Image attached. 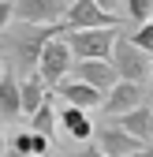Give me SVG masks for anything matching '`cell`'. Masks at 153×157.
Wrapping results in <instances>:
<instances>
[{
  "instance_id": "cell-12",
  "label": "cell",
  "mask_w": 153,
  "mask_h": 157,
  "mask_svg": "<svg viewBox=\"0 0 153 157\" xmlns=\"http://www.w3.org/2000/svg\"><path fill=\"white\" fill-rule=\"evenodd\" d=\"M112 124H120L127 135H135L138 142H153V109L149 105H142V109H131V112H123V116H116Z\"/></svg>"
},
{
  "instance_id": "cell-8",
  "label": "cell",
  "mask_w": 153,
  "mask_h": 157,
  "mask_svg": "<svg viewBox=\"0 0 153 157\" xmlns=\"http://www.w3.org/2000/svg\"><path fill=\"white\" fill-rule=\"evenodd\" d=\"M56 94L64 97V105H75V109H82V112L105 109V97H108V94H101V90H93L90 82H82V78H71V75L56 86Z\"/></svg>"
},
{
  "instance_id": "cell-17",
  "label": "cell",
  "mask_w": 153,
  "mask_h": 157,
  "mask_svg": "<svg viewBox=\"0 0 153 157\" xmlns=\"http://www.w3.org/2000/svg\"><path fill=\"white\" fill-rule=\"evenodd\" d=\"M131 41H135L146 56H153V19H149V23H142L135 34H131Z\"/></svg>"
},
{
  "instance_id": "cell-13",
  "label": "cell",
  "mask_w": 153,
  "mask_h": 157,
  "mask_svg": "<svg viewBox=\"0 0 153 157\" xmlns=\"http://www.w3.org/2000/svg\"><path fill=\"white\" fill-rule=\"evenodd\" d=\"M23 116V97H19V78L15 67L8 64L4 78H0V120H19Z\"/></svg>"
},
{
  "instance_id": "cell-21",
  "label": "cell",
  "mask_w": 153,
  "mask_h": 157,
  "mask_svg": "<svg viewBox=\"0 0 153 157\" xmlns=\"http://www.w3.org/2000/svg\"><path fill=\"white\" fill-rule=\"evenodd\" d=\"M67 157H105V153H101L97 146H82V150H71Z\"/></svg>"
},
{
  "instance_id": "cell-10",
  "label": "cell",
  "mask_w": 153,
  "mask_h": 157,
  "mask_svg": "<svg viewBox=\"0 0 153 157\" xmlns=\"http://www.w3.org/2000/svg\"><path fill=\"white\" fill-rule=\"evenodd\" d=\"M142 105H146V86H138V82H116L105 97V112L112 120L131 112V109H142Z\"/></svg>"
},
{
  "instance_id": "cell-18",
  "label": "cell",
  "mask_w": 153,
  "mask_h": 157,
  "mask_svg": "<svg viewBox=\"0 0 153 157\" xmlns=\"http://www.w3.org/2000/svg\"><path fill=\"white\" fill-rule=\"evenodd\" d=\"M49 150H52V139H45V135H34V131H30V153H34V157H49Z\"/></svg>"
},
{
  "instance_id": "cell-22",
  "label": "cell",
  "mask_w": 153,
  "mask_h": 157,
  "mask_svg": "<svg viewBox=\"0 0 153 157\" xmlns=\"http://www.w3.org/2000/svg\"><path fill=\"white\" fill-rule=\"evenodd\" d=\"M4 150H8V135H4V127H0V157H4Z\"/></svg>"
},
{
  "instance_id": "cell-14",
  "label": "cell",
  "mask_w": 153,
  "mask_h": 157,
  "mask_svg": "<svg viewBox=\"0 0 153 157\" xmlns=\"http://www.w3.org/2000/svg\"><path fill=\"white\" fill-rule=\"evenodd\" d=\"M19 97H23V116H34L37 109H41L49 101V86L41 82V75H26V78H19Z\"/></svg>"
},
{
  "instance_id": "cell-7",
  "label": "cell",
  "mask_w": 153,
  "mask_h": 157,
  "mask_svg": "<svg viewBox=\"0 0 153 157\" xmlns=\"http://www.w3.org/2000/svg\"><path fill=\"white\" fill-rule=\"evenodd\" d=\"M93 139H97V150H101L105 157H131V153L146 150V142H138L135 135H127L120 124H101Z\"/></svg>"
},
{
  "instance_id": "cell-20",
  "label": "cell",
  "mask_w": 153,
  "mask_h": 157,
  "mask_svg": "<svg viewBox=\"0 0 153 157\" xmlns=\"http://www.w3.org/2000/svg\"><path fill=\"white\" fill-rule=\"evenodd\" d=\"M101 4V11H108V15H120V8H123V0H97ZM123 19V15H120Z\"/></svg>"
},
{
  "instance_id": "cell-15",
  "label": "cell",
  "mask_w": 153,
  "mask_h": 157,
  "mask_svg": "<svg viewBox=\"0 0 153 157\" xmlns=\"http://www.w3.org/2000/svg\"><path fill=\"white\" fill-rule=\"evenodd\" d=\"M56 127H60V124H56V109H52V97H49V101L30 116V131H34V135H45V139H52Z\"/></svg>"
},
{
  "instance_id": "cell-3",
  "label": "cell",
  "mask_w": 153,
  "mask_h": 157,
  "mask_svg": "<svg viewBox=\"0 0 153 157\" xmlns=\"http://www.w3.org/2000/svg\"><path fill=\"white\" fill-rule=\"evenodd\" d=\"M71 67H75V52H71V45L64 41V34H60V37H52V41L41 49L37 75H41V82H45L49 90H56V86L71 75Z\"/></svg>"
},
{
  "instance_id": "cell-4",
  "label": "cell",
  "mask_w": 153,
  "mask_h": 157,
  "mask_svg": "<svg viewBox=\"0 0 153 157\" xmlns=\"http://www.w3.org/2000/svg\"><path fill=\"white\" fill-rule=\"evenodd\" d=\"M116 30H64V41L71 45L75 60H112Z\"/></svg>"
},
{
  "instance_id": "cell-24",
  "label": "cell",
  "mask_w": 153,
  "mask_h": 157,
  "mask_svg": "<svg viewBox=\"0 0 153 157\" xmlns=\"http://www.w3.org/2000/svg\"><path fill=\"white\" fill-rule=\"evenodd\" d=\"M4 71H8V60H4V52H0V78H4Z\"/></svg>"
},
{
  "instance_id": "cell-23",
  "label": "cell",
  "mask_w": 153,
  "mask_h": 157,
  "mask_svg": "<svg viewBox=\"0 0 153 157\" xmlns=\"http://www.w3.org/2000/svg\"><path fill=\"white\" fill-rule=\"evenodd\" d=\"M131 157H153V146H146V150H138V153H131Z\"/></svg>"
},
{
  "instance_id": "cell-11",
  "label": "cell",
  "mask_w": 153,
  "mask_h": 157,
  "mask_svg": "<svg viewBox=\"0 0 153 157\" xmlns=\"http://www.w3.org/2000/svg\"><path fill=\"white\" fill-rule=\"evenodd\" d=\"M56 124H60V127H64V135H67V139H75V142H90L93 135H97L93 120H90L82 109H75V105L56 109Z\"/></svg>"
},
{
  "instance_id": "cell-5",
  "label": "cell",
  "mask_w": 153,
  "mask_h": 157,
  "mask_svg": "<svg viewBox=\"0 0 153 157\" xmlns=\"http://www.w3.org/2000/svg\"><path fill=\"white\" fill-rule=\"evenodd\" d=\"M120 23H123V19H120V15L101 11L97 0H71L67 19H64V26H67V30H116Z\"/></svg>"
},
{
  "instance_id": "cell-19",
  "label": "cell",
  "mask_w": 153,
  "mask_h": 157,
  "mask_svg": "<svg viewBox=\"0 0 153 157\" xmlns=\"http://www.w3.org/2000/svg\"><path fill=\"white\" fill-rule=\"evenodd\" d=\"M11 19H15V0H0V34L11 26Z\"/></svg>"
},
{
  "instance_id": "cell-1",
  "label": "cell",
  "mask_w": 153,
  "mask_h": 157,
  "mask_svg": "<svg viewBox=\"0 0 153 157\" xmlns=\"http://www.w3.org/2000/svg\"><path fill=\"white\" fill-rule=\"evenodd\" d=\"M64 30H67L64 23L60 26H26V23H19L11 30V60H15V67L34 75L37 60H41V49L52 41V37H60Z\"/></svg>"
},
{
  "instance_id": "cell-6",
  "label": "cell",
  "mask_w": 153,
  "mask_h": 157,
  "mask_svg": "<svg viewBox=\"0 0 153 157\" xmlns=\"http://www.w3.org/2000/svg\"><path fill=\"white\" fill-rule=\"evenodd\" d=\"M67 8V0H15V19L26 26H60Z\"/></svg>"
},
{
  "instance_id": "cell-9",
  "label": "cell",
  "mask_w": 153,
  "mask_h": 157,
  "mask_svg": "<svg viewBox=\"0 0 153 157\" xmlns=\"http://www.w3.org/2000/svg\"><path fill=\"white\" fill-rule=\"evenodd\" d=\"M71 78H82V82H90L93 90H101V94H108L112 86L120 82V75H116V67H112V60H75Z\"/></svg>"
},
{
  "instance_id": "cell-25",
  "label": "cell",
  "mask_w": 153,
  "mask_h": 157,
  "mask_svg": "<svg viewBox=\"0 0 153 157\" xmlns=\"http://www.w3.org/2000/svg\"><path fill=\"white\" fill-rule=\"evenodd\" d=\"M149 82H153V67H149Z\"/></svg>"
},
{
  "instance_id": "cell-2",
  "label": "cell",
  "mask_w": 153,
  "mask_h": 157,
  "mask_svg": "<svg viewBox=\"0 0 153 157\" xmlns=\"http://www.w3.org/2000/svg\"><path fill=\"white\" fill-rule=\"evenodd\" d=\"M112 67H116L120 82H138V86H146L149 82L153 56H146L131 37H116V45H112Z\"/></svg>"
},
{
  "instance_id": "cell-16",
  "label": "cell",
  "mask_w": 153,
  "mask_h": 157,
  "mask_svg": "<svg viewBox=\"0 0 153 157\" xmlns=\"http://www.w3.org/2000/svg\"><path fill=\"white\" fill-rule=\"evenodd\" d=\"M123 11H127V19L131 23H149L153 19V0H123Z\"/></svg>"
}]
</instances>
